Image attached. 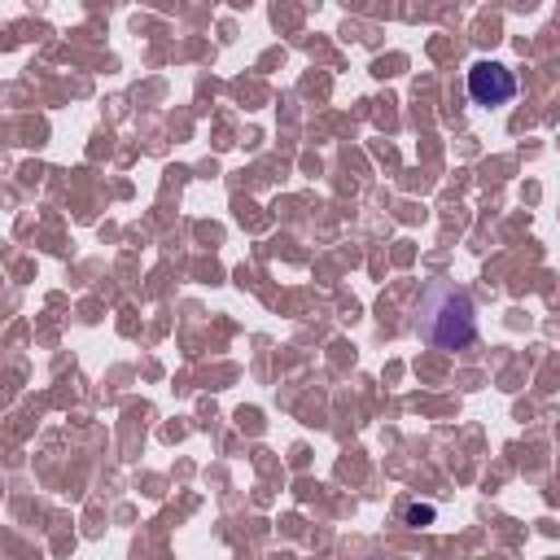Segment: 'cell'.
<instances>
[{
	"label": "cell",
	"mask_w": 560,
	"mask_h": 560,
	"mask_svg": "<svg viewBox=\"0 0 560 560\" xmlns=\"http://www.w3.org/2000/svg\"><path fill=\"white\" fill-rule=\"evenodd\" d=\"M416 332L420 341L438 346V350H464L477 341V306L464 289H455L451 280H429L416 306Z\"/></svg>",
	"instance_id": "obj_1"
},
{
	"label": "cell",
	"mask_w": 560,
	"mask_h": 560,
	"mask_svg": "<svg viewBox=\"0 0 560 560\" xmlns=\"http://www.w3.org/2000/svg\"><path fill=\"white\" fill-rule=\"evenodd\" d=\"M468 96L477 105H508L516 96V79L503 61H472L468 66Z\"/></svg>",
	"instance_id": "obj_2"
},
{
	"label": "cell",
	"mask_w": 560,
	"mask_h": 560,
	"mask_svg": "<svg viewBox=\"0 0 560 560\" xmlns=\"http://www.w3.org/2000/svg\"><path fill=\"white\" fill-rule=\"evenodd\" d=\"M402 516H407V525H416V529H424V525H433V516H438V512H433L429 503H411V508H407Z\"/></svg>",
	"instance_id": "obj_3"
}]
</instances>
